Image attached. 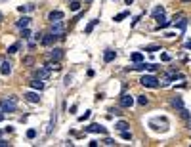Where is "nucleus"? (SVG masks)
Listing matches in <instances>:
<instances>
[{
	"mask_svg": "<svg viewBox=\"0 0 191 147\" xmlns=\"http://www.w3.org/2000/svg\"><path fill=\"white\" fill-rule=\"evenodd\" d=\"M50 33L52 34H56L57 38H63V34H65V21H53L52 23V27H50Z\"/></svg>",
	"mask_w": 191,
	"mask_h": 147,
	"instance_id": "obj_1",
	"label": "nucleus"
},
{
	"mask_svg": "<svg viewBox=\"0 0 191 147\" xmlns=\"http://www.w3.org/2000/svg\"><path fill=\"white\" fill-rule=\"evenodd\" d=\"M0 109L4 113H14L17 109V103L14 100H10V97H4V100H0Z\"/></svg>",
	"mask_w": 191,
	"mask_h": 147,
	"instance_id": "obj_2",
	"label": "nucleus"
},
{
	"mask_svg": "<svg viewBox=\"0 0 191 147\" xmlns=\"http://www.w3.org/2000/svg\"><path fill=\"white\" fill-rule=\"evenodd\" d=\"M140 82H141V86H145V88H159V80L153 75H143Z\"/></svg>",
	"mask_w": 191,
	"mask_h": 147,
	"instance_id": "obj_3",
	"label": "nucleus"
},
{
	"mask_svg": "<svg viewBox=\"0 0 191 147\" xmlns=\"http://www.w3.org/2000/svg\"><path fill=\"white\" fill-rule=\"evenodd\" d=\"M63 57V50L61 48H53V50L48 52V59H52V61H59Z\"/></svg>",
	"mask_w": 191,
	"mask_h": 147,
	"instance_id": "obj_4",
	"label": "nucleus"
},
{
	"mask_svg": "<svg viewBox=\"0 0 191 147\" xmlns=\"http://www.w3.org/2000/svg\"><path fill=\"white\" fill-rule=\"evenodd\" d=\"M23 100H27L29 103H38L40 96L37 94V92H25V94H23Z\"/></svg>",
	"mask_w": 191,
	"mask_h": 147,
	"instance_id": "obj_5",
	"label": "nucleus"
},
{
	"mask_svg": "<svg viewBox=\"0 0 191 147\" xmlns=\"http://www.w3.org/2000/svg\"><path fill=\"white\" fill-rule=\"evenodd\" d=\"M86 132H92V134H107V128L101 126V124H90L86 128Z\"/></svg>",
	"mask_w": 191,
	"mask_h": 147,
	"instance_id": "obj_6",
	"label": "nucleus"
},
{
	"mask_svg": "<svg viewBox=\"0 0 191 147\" xmlns=\"http://www.w3.org/2000/svg\"><path fill=\"white\" fill-rule=\"evenodd\" d=\"M34 77H37V78H42V80H46V78L50 77V69H48V67H38V69L34 71Z\"/></svg>",
	"mask_w": 191,
	"mask_h": 147,
	"instance_id": "obj_7",
	"label": "nucleus"
},
{
	"mask_svg": "<svg viewBox=\"0 0 191 147\" xmlns=\"http://www.w3.org/2000/svg\"><path fill=\"white\" fill-rule=\"evenodd\" d=\"M134 105V97L130 96V94H122V97H121V107H132Z\"/></svg>",
	"mask_w": 191,
	"mask_h": 147,
	"instance_id": "obj_8",
	"label": "nucleus"
},
{
	"mask_svg": "<svg viewBox=\"0 0 191 147\" xmlns=\"http://www.w3.org/2000/svg\"><path fill=\"white\" fill-rule=\"evenodd\" d=\"M63 17H65V14H63V11H59V10H53V11H50L48 19H50V21L53 23V21H61Z\"/></svg>",
	"mask_w": 191,
	"mask_h": 147,
	"instance_id": "obj_9",
	"label": "nucleus"
},
{
	"mask_svg": "<svg viewBox=\"0 0 191 147\" xmlns=\"http://www.w3.org/2000/svg\"><path fill=\"white\" fill-rule=\"evenodd\" d=\"M29 23H31V17H27V15H23L21 19H17L15 21V25L19 27V29H27L29 27Z\"/></svg>",
	"mask_w": 191,
	"mask_h": 147,
	"instance_id": "obj_10",
	"label": "nucleus"
},
{
	"mask_svg": "<svg viewBox=\"0 0 191 147\" xmlns=\"http://www.w3.org/2000/svg\"><path fill=\"white\" fill-rule=\"evenodd\" d=\"M31 88H33V90H38V92H40V90L44 88V82H42V78H37V77H34L33 80H31Z\"/></svg>",
	"mask_w": 191,
	"mask_h": 147,
	"instance_id": "obj_11",
	"label": "nucleus"
},
{
	"mask_svg": "<svg viewBox=\"0 0 191 147\" xmlns=\"http://www.w3.org/2000/svg\"><path fill=\"white\" fill-rule=\"evenodd\" d=\"M0 73H2V75H10V73H11V63H10V61H2V65H0Z\"/></svg>",
	"mask_w": 191,
	"mask_h": 147,
	"instance_id": "obj_12",
	"label": "nucleus"
},
{
	"mask_svg": "<svg viewBox=\"0 0 191 147\" xmlns=\"http://www.w3.org/2000/svg\"><path fill=\"white\" fill-rule=\"evenodd\" d=\"M170 82H172V75H166V77H160V80H159V86H163V88H166V86H170Z\"/></svg>",
	"mask_w": 191,
	"mask_h": 147,
	"instance_id": "obj_13",
	"label": "nucleus"
},
{
	"mask_svg": "<svg viewBox=\"0 0 191 147\" xmlns=\"http://www.w3.org/2000/svg\"><path fill=\"white\" fill-rule=\"evenodd\" d=\"M170 103H172V107H176V109H180V111H182V109H183V101H182V97H172V100H170Z\"/></svg>",
	"mask_w": 191,
	"mask_h": 147,
	"instance_id": "obj_14",
	"label": "nucleus"
},
{
	"mask_svg": "<svg viewBox=\"0 0 191 147\" xmlns=\"http://www.w3.org/2000/svg\"><path fill=\"white\" fill-rule=\"evenodd\" d=\"M56 38H57V36L50 33V34H48V36H44V38H42V44H44V46H52V44H53V42H56Z\"/></svg>",
	"mask_w": 191,
	"mask_h": 147,
	"instance_id": "obj_15",
	"label": "nucleus"
},
{
	"mask_svg": "<svg viewBox=\"0 0 191 147\" xmlns=\"http://www.w3.org/2000/svg\"><path fill=\"white\" fill-rule=\"evenodd\" d=\"M44 67H48V69H50V71H59V69H61V65H59V61H48V63L44 65Z\"/></svg>",
	"mask_w": 191,
	"mask_h": 147,
	"instance_id": "obj_16",
	"label": "nucleus"
},
{
	"mask_svg": "<svg viewBox=\"0 0 191 147\" xmlns=\"http://www.w3.org/2000/svg\"><path fill=\"white\" fill-rule=\"evenodd\" d=\"M153 17H155V19H160V17H164V8H163V6H157V8L153 10Z\"/></svg>",
	"mask_w": 191,
	"mask_h": 147,
	"instance_id": "obj_17",
	"label": "nucleus"
},
{
	"mask_svg": "<svg viewBox=\"0 0 191 147\" xmlns=\"http://www.w3.org/2000/svg\"><path fill=\"white\" fill-rule=\"evenodd\" d=\"M17 10L21 14H27V11H34V4H23V6H17Z\"/></svg>",
	"mask_w": 191,
	"mask_h": 147,
	"instance_id": "obj_18",
	"label": "nucleus"
},
{
	"mask_svg": "<svg viewBox=\"0 0 191 147\" xmlns=\"http://www.w3.org/2000/svg\"><path fill=\"white\" fill-rule=\"evenodd\" d=\"M115 57H117V54L113 52V50H107V52L103 54V61H105V63H109V61H113Z\"/></svg>",
	"mask_w": 191,
	"mask_h": 147,
	"instance_id": "obj_19",
	"label": "nucleus"
},
{
	"mask_svg": "<svg viewBox=\"0 0 191 147\" xmlns=\"http://www.w3.org/2000/svg\"><path fill=\"white\" fill-rule=\"evenodd\" d=\"M98 23H99L98 19H92V21H90V23H88V25H86V29H84V33H86V34H90V33H92V31H94V27H96V25H98Z\"/></svg>",
	"mask_w": 191,
	"mask_h": 147,
	"instance_id": "obj_20",
	"label": "nucleus"
},
{
	"mask_svg": "<svg viewBox=\"0 0 191 147\" xmlns=\"http://www.w3.org/2000/svg\"><path fill=\"white\" fill-rule=\"evenodd\" d=\"M130 59H132L134 63H140V61L143 59V54H140V52H134L132 56H130Z\"/></svg>",
	"mask_w": 191,
	"mask_h": 147,
	"instance_id": "obj_21",
	"label": "nucleus"
},
{
	"mask_svg": "<svg viewBox=\"0 0 191 147\" xmlns=\"http://www.w3.org/2000/svg\"><path fill=\"white\" fill-rule=\"evenodd\" d=\"M159 21V25H157V29H166V27H168L170 25V21H166L164 19V17H160V19H157Z\"/></svg>",
	"mask_w": 191,
	"mask_h": 147,
	"instance_id": "obj_22",
	"label": "nucleus"
},
{
	"mask_svg": "<svg viewBox=\"0 0 191 147\" xmlns=\"http://www.w3.org/2000/svg\"><path fill=\"white\" fill-rule=\"evenodd\" d=\"M126 17H128V11H121V14H118V15H115V17H113V21H122V19H126Z\"/></svg>",
	"mask_w": 191,
	"mask_h": 147,
	"instance_id": "obj_23",
	"label": "nucleus"
},
{
	"mask_svg": "<svg viewBox=\"0 0 191 147\" xmlns=\"http://www.w3.org/2000/svg\"><path fill=\"white\" fill-rule=\"evenodd\" d=\"M115 128H118V130H128V122H124V120H121V122H117V126Z\"/></svg>",
	"mask_w": 191,
	"mask_h": 147,
	"instance_id": "obj_24",
	"label": "nucleus"
},
{
	"mask_svg": "<svg viewBox=\"0 0 191 147\" xmlns=\"http://www.w3.org/2000/svg\"><path fill=\"white\" fill-rule=\"evenodd\" d=\"M138 103H140V105H147V103H149V97H147V96H138Z\"/></svg>",
	"mask_w": 191,
	"mask_h": 147,
	"instance_id": "obj_25",
	"label": "nucleus"
},
{
	"mask_svg": "<svg viewBox=\"0 0 191 147\" xmlns=\"http://www.w3.org/2000/svg\"><path fill=\"white\" fill-rule=\"evenodd\" d=\"M17 50H19V42H15V44H11V46L8 48V54H15Z\"/></svg>",
	"mask_w": 191,
	"mask_h": 147,
	"instance_id": "obj_26",
	"label": "nucleus"
},
{
	"mask_svg": "<svg viewBox=\"0 0 191 147\" xmlns=\"http://www.w3.org/2000/svg\"><path fill=\"white\" fill-rule=\"evenodd\" d=\"M121 136H122V139H126V142H130V139H132V134H130L128 130H122Z\"/></svg>",
	"mask_w": 191,
	"mask_h": 147,
	"instance_id": "obj_27",
	"label": "nucleus"
},
{
	"mask_svg": "<svg viewBox=\"0 0 191 147\" xmlns=\"http://www.w3.org/2000/svg\"><path fill=\"white\" fill-rule=\"evenodd\" d=\"M33 63H34V57H33V56L23 57V65H33Z\"/></svg>",
	"mask_w": 191,
	"mask_h": 147,
	"instance_id": "obj_28",
	"label": "nucleus"
},
{
	"mask_svg": "<svg viewBox=\"0 0 191 147\" xmlns=\"http://www.w3.org/2000/svg\"><path fill=\"white\" fill-rule=\"evenodd\" d=\"M71 10H73V11H79V10H80V2L73 0V2H71Z\"/></svg>",
	"mask_w": 191,
	"mask_h": 147,
	"instance_id": "obj_29",
	"label": "nucleus"
},
{
	"mask_svg": "<svg viewBox=\"0 0 191 147\" xmlns=\"http://www.w3.org/2000/svg\"><path fill=\"white\" fill-rule=\"evenodd\" d=\"M34 136H37V130H34V128H31V130H27V138H29V139H33Z\"/></svg>",
	"mask_w": 191,
	"mask_h": 147,
	"instance_id": "obj_30",
	"label": "nucleus"
},
{
	"mask_svg": "<svg viewBox=\"0 0 191 147\" xmlns=\"http://www.w3.org/2000/svg\"><path fill=\"white\" fill-rule=\"evenodd\" d=\"M88 119H90V111H86L84 115H80V117H79V120H80V122H84V120H88Z\"/></svg>",
	"mask_w": 191,
	"mask_h": 147,
	"instance_id": "obj_31",
	"label": "nucleus"
},
{
	"mask_svg": "<svg viewBox=\"0 0 191 147\" xmlns=\"http://www.w3.org/2000/svg\"><path fill=\"white\" fill-rule=\"evenodd\" d=\"M21 36H23V38H29V36H31V31H29V29H21Z\"/></svg>",
	"mask_w": 191,
	"mask_h": 147,
	"instance_id": "obj_32",
	"label": "nucleus"
},
{
	"mask_svg": "<svg viewBox=\"0 0 191 147\" xmlns=\"http://www.w3.org/2000/svg\"><path fill=\"white\" fill-rule=\"evenodd\" d=\"M159 50V46H147L145 48V52H157Z\"/></svg>",
	"mask_w": 191,
	"mask_h": 147,
	"instance_id": "obj_33",
	"label": "nucleus"
},
{
	"mask_svg": "<svg viewBox=\"0 0 191 147\" xmlns=\"http://www.w3.org/2000/svg\"><path fill=\"white\" fill-rule=\"evenodd\" d=\"M105 145H115V142H113V139L111 138H105V142H103Z\"/></svg>",
	"mask_w": 191,
	"mask_h": 147,
	"instance_id": "obj_34",
	"label": "nucleus"
},
{
	"mask_svg": "<svg viewBox=\"0 0 191 147\" xmlns=\"http://www.w3.org/2000/svg\"><path fill=\"white\" fill-rule=\"evenodd\" d=\"M71 80H73V77H71V75H67V77H65V84H67V86L71 84Z\"/></svg>",
	"mask_w": 191,
	"mask_h": 147,
	"instance_id": "obj_35",
	"label": "nucleus"
},
{
	"mask_svg": "<svg viewBox=\"0 0 191 147\" xmlns=\"http://www.w3.org/2000/svg\"><path fill=\"white\" fill-rule=\"evenodd\" d=\"M160 59H163V61H170V56H168V54H163V56H160Z\"/></svg>",
	"mask_w": 191,
	"mask_h": 147,
	"instance_id": "obj_36",
	"label": "nucleus"
},
{
	"mask_svg": "<svg viewBox=\"0 0 191 147\" xmlns=\"http://www.w3.org/2000/svg\"><path fill=\"white\" fill-rule=\"evenodd\" d=\"M34 40H40V42H42V34L37 33V34H34Z\"/></svg>",
	"mask_w": 191,
	"mask_h": 147,
	"instance_id": "obj_37",
	"label": "nucleus"
},
{
	"mask_svg": "<svg viewBox=\"0 0 191 147\" xmlns=\"http://www.w3.org/2000/svg\"><path fill=\"white\" fill-rule=\"evenodd\" d=\"M183 46H186V50H191V40H187V42H186V44H183Z\"/></svg>",
	"mask_w": 191,
	"mask_h": 147,
	"instance_id": "obj_38",
	"label": "nucleus"
},
{
	"mask_svg": "<svg viewBox=\"0 0 191 147\" xmlns=\"http://www.w3.org/2000/svg\"><path fill=\"white\" fill-rule=\"evenodd\" d=\"M8 145V142H6V139H0V147H6Z\"/></svg>",
	"mask_w": 191,
	"mask_h": 147,
	"instance_id": "obj_39",
	"label": "nucleus"
},
{
	"mask_svg": "<svg viewBox=\"0 0 191 147\" xmlns=\"http://www.w3.org/2000/svg\"><path fill=\"white\" fill-rule=\"evenodd\" d=\"M2 120H4V111H2V113H0V122H2Z\"/></svg>",
	"mask_w": 191,
	"mask_h": 147,
	"instance_id": "obj_40",
	"label": "nucleus"
},
{
	"mask_svg": "<svg viewBox=\"0 0 191 147\" xmlns=\"http://www.w3.org/2000/svg\"><path fill=\"white\" fill-rule=\"evenodd\" d=\"M124 2H126V4L130 6V4H132V2H134V0H124Z\"/></svg>",
	"mask_w": 191,
	"mask_h": 147,
	"instance_id": "obj_41",
	"label": "nucleus"
},
{
	"mask_svg": "<svg viewBox=\"0 0 191 147\" xmlns=\"http://www.w3.org/2000/svg\"><path fill=\"white\" fill-rule=\"evenodd\" d=\"M0 21H2V14H0Z\"/></svg>",
	"mask_w": 191,
	"mask_h": 147,
	"instance_id": "obj_42",
	"label": "nucleus"
},
{
	"mask_svg": "<svg viewBox=\"0 0 191 147\" xmlns=\"http://www.w3.org/2000/svg\"><path fill=\"white\" fill-rule=\"evenodd\" d=\"M183 2H189V0H183Z\"/></svg>",
	"mask_w": 191,
	"mask_h": 147,
	"instance_id": "obj_43",
	"label": "nucleus"
},
{
	"mask_svg": "<svg viewBox=\"0 0 191 147\" xmlns=\"http://www.w3.org/2000/svg\"><path fill=\"white\" fill-rule=\"evenodd\" d=\"M0 136H2V132H0Z\"/></svg>",
	"mask_w": 191,
	"mask_h": 147,
	"instance_id": "obj_44",
	"label": "nucleus"
},
{
	"mask_svg": "<svg viewBox=\"0 0 191 147\" xmlns=\"http://www.w3.org/2000/svg\"><path fill=\"white\" fill-rule=\"evenodd\" d=\"M86 2H90V0H86Z\"/></svg>",
	"mask_w": 191,
	"mask_h": 147,
	"instance_id": "obj_45",
	"label": "nucleus"
}]
</instances>
